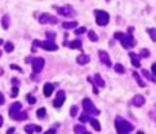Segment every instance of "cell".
Here are the masks:
<instances>
[{
	"label": "cell",
	"instance_id": "1",
	"mask_svg": "<svg viewBox=\"0 0 156 134\" xmlns=\"http://www.w3.org/2000/svg\"><path fill=\"white\" fill-rule=\"evenodd\" d=\"M114 125L118 134H130L135 129V126L120 116H117L114 119Z\"/></svg>",
	"mask_w": 156,
	"mask_h": 134
},
{
	"label": "cell",
	"instance_id": "2",
	"mask_svg": "<svg viewBox=\"0 0 156 134\" xmlns=\"http://www.w3.org/2000/svg\"><path fill=\"white\" fill-rule=\"evenodd\" d=\"M114 38L120 41L121 45L125 49H129L131 47H134L136 45V40H135V38L133 36L132 31H129L128 34L117 31V33H114Z\"/></svg>",
	"mask_w": 156,
	"mask_h": 134
},
{
	"label": "cell",
	"instance_id": "3",
	"mask_svg": "<svg viewBox=\"0 0 156 134\" xmlns=\"http://www.w3.org/2000/svg\"><path fill=\"white\" fill-rule=\"evenodd\" d=\"M82 106L84 112L88 113L91 116H99L100 114V111L94 105V103L90 98H84L82 101Z\"/></svg>",
	"mask_w": 156,
	"mask_h": 134
},
{
	"label": "cell",
	"instance_id": "4",
	"mask_svg": "<svg viewBox=\"0 0 156 134\" xmlns=\"http://www.w3.org/2000/svg\"><path fill=\"white\" fill-rule=\"evenodd\" d=\"M33 47H40V48H42L43 50H46V51H56V50L59 49L58 45L50 40H34L33 41Z\"/></svg>",
	"mask_w": 156,
	"mask_h": 134
},
{
	"label": "cell",
	"instance_id": "5",
	"mask_svg": "<svg viewBox=\"0 0 156 134\" xmlns=\"http://www.w3.org/2000/svg\"><path fill=\"white\" fill-rule=\"evenodd\" d=\"M109 22V15L107 12L100 10V11H96V23L99 25L104 27Z\"/></svg>",
	"mask_w": 156,
	"mask_h": 134
},
{
	"label": "cell",
	"instance_id": "6",
	"mask_svg": "<svg viewBox=\"0 0 156 134\" xmlns=\"http://www.w3.org/2000/svg\"><path fill=\"white\" fill-rule=\"evenodd\" d=\"M32 63V71L34 73H39L42 72V69L45 66V60L41 57L34 58Z\"/></svg>",
	"mask_w": 156,
	"mask_h": 134
},
{
	"label": "cell",
	"instance_id": "7",
	"mask_svg": "<svg viewBox=\"0 0 156 134\" xmlns=\"http://www.w3.org/2000/svg\"><path fill=\"white\" fill-rule=\"evenodd\" d=\"M38 21L39 23L42 24H55L58 22V19H57L55 16H53L51 14H48V13H43L41 14L39 18H38Z\"/></svg>",
	"mask_w": 156,
	"mask_h": 134
},
{
	"label": "cell",
	"instance_id": "8",
	"mask_svg": "<svg viewBox=\"0 0 156 134\" xmlns=\"http://www.w3.org/2000/svg\"><path fill=\"white\" fill-rule=\"evenodd\" d=\"M23 106L21 104L20 102H15L13 103L10 109H9V117L12 118V119H16V118L18 117V114L21 113V110H22Z\"/></svg>",
	"mask_w": 156,
	"mask_h": 134
},
{
	"label": "cell",
	"instance_id": "9",
	"mask_svg": "<svg viewBox=\"0 0 156 134\" xmlns=\"http://www.w3.org/2000/svg\"><path fill=\"white\" fill-rule=\"evenodd\" d=\"M66 99V95H65V91L64 90H59L56 94V99L54 100V107L55 108H60L64 105V101Z\"/></svg>",
	"mask_w": 156,
	"mask_h": 134
},
{
	"label": "cell",
	"instance_id": "10",
	"mask_svg": "<svg viewBox=\"0 0 156 134\" xmlns=\"http://www.w3.org/2000/svg\"><path fill=\"white\" fill-rule=\"evenodd\" d=\"M58 13L64 17H74L75 16V11L73 10L70 6H63L58 8Z\"/></svg>",
	"mask_w": 156,
	"mask_h": 134
},
{
	"label": "cell",
	"instance_id": "11",
	"mask_svg": "<svg viewBox=\"0 0 156 134\" xmlns=\"http://www.w3.org/2000/svg\"><path fill=\"white\" fill-rule=\"evenodd\" d=\"M99 58H100V62L104 64V65L108 67V68H110L111 67V60H110V58H109V55H108V53L106 51H104V50H99Z\"/></svg>",
	"mask_w": 156,
	"mask_h": 134
},
{
	"label": "cell",
	"instance_id": "12",
	"mask_svg": "<svg viewBox=\"0 0 156 134\" xmlns=\"http://www.w3.org/2000/svg\"><path fill=\"white\" fill-rule=\"evenodd\" d=\"M132 104L135 106V107L140 108V107H141V106H144V104H145V98H144L143 95L138 94V95H136L135 97L133 98Z\"/></svg>",
	"mask_w": 156,
	"mask_h": 134
},
{
	"label": "cell",
	"instance_id": "13",
	"mask_svg": "<svg viewBox=\"0 0 156 134\" xmlns=\"http://www.w3.org/2000/svg\"><path fill=\"white\" fill-rule=\"evenodd\" d=\"M129 56L131 58V62H132V65L135 67V68H140V55H137L136 53L134 52H130L129 53Z\"/></svg>",
	"mask_w": 156,
	"mask_h": 134
},
{
	"label": "cell",
	"instance_id": "14",
	"mask_svg": "<svg viewBox=\"0 0 156 134\" xmlns=\"http://www.w3.org/2000/svg\"><path fill=\"white\" fill-rule=\"evenodd\" d=\"M24 130L26 132V133L31 134V133H33L34 131H36V132H41V131H42V127L32 123V124H28V125L24 126Z\"/></svg>",
	"mask_w": 156,
	"mask_h": 134
},
{
	"label": "cell",
	"instance_id": "15",
	"mask_svg": "<svg viewBox=\"0 0 156 134\" xmlns=\"http://www.w3.org/2000/svg\"><path fill=\"white\" fill-rule=\"evenodd\" d=\"M90 60H91V58H90V56L87 55V54H82V55H79L78 57L76 58L77 64L80 66L87 65L88 63H90Z\"/></svg>",
	"mask_w": 156,
	"mask_h": 134
},
{
	"label": "cell",
	"instance_id": "16",
	"mask_svg": "<svg viewBox=\"0 0 156 134\" xmlns=\"http://www.w3.org/2000/svg\"><path fill=\"white\" fill-rule=\"evenodd\" d=\"M54 89H55V87H54L53 84L49 83V82L45 83L44 87H43V93H44L45 97H50V96L53 94Z\"/></svg>",
	"mask_w": 156,
	"mask_h": 134
},
{
	"label": "cell",
	"instance_id": "17",
	"mask_svg": "<svg viewBox=\"0 0 156 134\" xmlns=\"http://www.w3.org/2000/svg\"><path fill=\"white\" fill-rule=\"evenodd\" d=\"M94 80H95V83H96L99 87L104 88V86H105V82H104V80L101 78L100 73H96V74H95V76H94Z\"/></svg>",
	"mask_w": 156,
	"mask_h": 134
},
{
	"label": "cell",
	"instance_id": "18",
	"mask_svg": "<svg viewBox=\"0 0 156 134\" xmlns=\"http://www.w3.org/2000/svg\"><path fill=\"white\" fill-rule=\"evenodd\" d=\"M133 77L135 78V80L137 81V83L139 84V86H140V87H141V88L145 87V82H144V80L140 78V75L138 73H137V72H133Z\"/></svg>",
	"mask_w": 156,
	"mask_h": 134
},
{
	"label": "cell",
	"instance_id": "19",
	"mask_svg": "<svg viewBox=\"0 0 156 134\" xmlns=\"http://www.w3.org/2000/svg\"><path fill=\"white\" fill-rule=\"evenodd\" d=\"M68 46H69V48L71 49H79V50H81V47H82V41L79 40V39H76V40H73L71 41L69 44H68Z\"/></svg>",
	"mask_w": 156,
	"mask_h": 134
},
{
	"label": "cell",
	"instance_id": "20",
	"mask_svg": "<svg viewBox=\"0 0 156 134\" xmlns=\"http://www.w3.org/2000/svg\"><path fill=\"white\" fill-rule=\"evenodd\" d=\"M90 122H91V125H92V127L94 128V130H96V131H98V132L101 130L100 123L97 118H92V119L90 120Z\"/></svg>",
	"mask_w": 156,
	"mask_h": 134
},
{
	"label": "cell",
	"instance_id": "21",
	"mask_svg": "<svg viewBox=\"0 0 156 134\" xmlns=\"http://www.w3.org/2000/svg\"><path fill=\"white\" fill-rule=\"evenodd\" d=\"M1 25H2V28L4 29H8L9 25H10V18H9V16L5 15V16L2 17V19H1Z\"/></svg>",
	"mask_w": 156,
	"mask_h": 134
},
{
	"label": "cell",
	"instance_id": "22",
	"mask_svg": "<svg viewBox=\"0 0 156 134\" xmlns=\"http://www.w3.org/2000/svg\"><path fill=\"white\" fill-rule=\"evenodd\" d=\"M90 116H91V114H89L88 113L83 112V113L80 114V117H79V122H81L82 123H86V122H90V120L92 119Z\"/></svg>",
	"mask_w": 156,
	"mask_h": 134
},
{
	"label": "cell",
	"instance_id": "23",
	"mask_svg": "<svg viewBox=\"0 0 156 134\" xmlns=\"http://www.w3.org/2000/svg\"><path fill=\"white\" fill-rule=\"evenodd\" d=\"M141 72H143V74L147 78L148 80H150V81L156 83V76L154 75V74H151L150 73H148V71H146L145 69H144Z\"/></svg>",
	"mask_w": 156,
	"mask_h": 134
},
{
	"label": "cell",
	"instance_id": "24",
	"mask_svg": "<svg viewBox=\"0 0 156 134\" xmlns=\"http://www.w3.org/2000/svg\"><path fill=\"white\" fill-rule=\"evenodd\" d=\"M77 22H64L63 23V28L65 29H72L77 27Z\"/></svg>",
	"mask_w": 156,
	"mask_h": 134
},
{
	"label": "cell",
	"instance_id": "25",
	"mask_svg": "<svg viewBox=\"0 0 156 134\" xmlns=\"http://www.w3.org/2000/svg\"><path fill=\"white\" fill-rule=\"evenodd\" d=\"M73 131H74V133L76 134H82V133H84L85 131H87V130H86V127H85L84 125L76 124V125H74V127H73Z\"/></svg>",
	"mask_w": 156,
	"mask_h": 134
},
{
	"label": "cell",
	"instance_id": "26",
	"mask_svg": "<svg viewBox=\"0 0 156 134\" xmlns=\"http://www.w3.org/2000/svg\"><path fill=\"white\" fill-rule=\"evenodd\" d=\"M114 71H115L117 73H120V74L125 73V68L120 63H117V64L114 66Z\"/></svg>",
	"mask_w": 156,
	"mask_h": 134
},
{
	"label": "cell",
	"instance_id": "27",
	"mask_svg": "<svg viewBox=\"0 0 156 134\" xmlns=\"http://www.w3.org/2000/svg\"><path fill=\"white\" fill-rule=\"evenodd\" d=\"M36 116H37L38 118H44L46 117V109H45L44 107L38 109V110L36 111Z\"/></svg>",
	"mask_w": 156,
	"mask_h": 134
},
{
	"label": "cell",
	"instance_id": "28",
	"mask_svg": "<svg viewBox=\"0 0 156 134\" xmlns=\"http://www.w3.org/2000/svg\"><path fill=\"white\" fill-rule=\"evenodd\" d=\"M88 38L90 39V41L92 42H96L99 39V36L97 35V33L94 31V30H90L88 33Z\"/></svg>",
	"mask_w": 156,
	"mask_h": 134
},
{
	"label": "cell",
	"instance_id": "29",
	"mask_svg": "<svg viewBox=\"0 0 156 134\" xmlns=\"http://www.w3.org/2000/svg\"><path fill=\"white\" fill-rule=\"evenodd\" d=\"M147 33L149 34L150 38L152 39L153 42L156 41V29L155 28H152V29H147Z\"/></svg>",
	"mask_w": 156,
	"mask_h": 134
},
{
	"label": "cell",
	"instance_id": "30",
	"mask_svg": "<svg viewBox=\"0 0 156 134\" xmlns=\"http://www.w3.org/2000/svg\"><path fill=\"white\" fill-rule=\"evenodd\" d=\"M14 44H13L12 42H6V44L4 45V50L6 51L7 53H11L14 51Z\"/></svg>",
	"mask_w": 156,
	"mask_h": 134
},
{
	"label": "cell",
	"instance_id": "31",
	"mask_svg": "<svg viewBox=\"0 0 156 134\" xmlns=\"http://www.w3.org/2000/svg\"><path fill=\"white\" fill-rule=\"evenodd\" d=\"M25 119H28V114H26V112H21L20 114H18V117L16 118L15 120L22 122V120H25Z\"/></svg>",
	"mask_w": 156,
	"mask_h": 134
},
{
	"label": "cell",
	"instance_id": "32",
	"mask_svg": "<svg viewBox=\"0 0 156 134\" xmlns=\"http://www.w3.org/2000/svg\"><path fill=\"white\" fill-rule=\"evenodd\" d=\"M140 55L141 58H148L149 56H150V52H149V50L148 49H141L140 51Z\"/></svg>",
	"mask_w": 156,
	"mask_h": 134
},
{
	"label": "cell",
	"instance_id": "33",
	"mask_svg": "<svg viewBox=\"0 0 156 134\" xmlns=\"http://www.w3.org/2000/svg\"><path fill=\"white\" fill-rule=\"evenodd\" d=\"M45 35H46L47 40L53 41L54 39H55V37H56V33H53V31H47V33H45Z\"/></svg>",
	"mask_w": 156,
	"mask_h": 134
},
{
	"label": "cell",
	"instance_id": "34",
	"mask_svg": "<svg viewBox=\"0 0 156 134\" xmlns=\"http://www.w3.org/2000/svg\"><path fill=\"white\" fill-rule=\"evenodd\" d=\"M78 107L77 106H72L71 108H70V116H71L72 118H75L76 114H77V113H78Z\"/></svg>",
	"mask_w": 156,
	"mask_h": 134
},
{
	"label": "cell",
	"instance_id": "35",
	"mask_svg": "<svg viewBox=\"0 0 156 134\" xmlns=\"http://www.w3.org/2000/svg\"><path fill=\"white\" fill-rule=\"evenodd\" d=\"M19 95V86H13L12 87V95L11 97L15 98Z\"/></svg>",
	"mask_w": 156,
	"mask_h": 134
},
{
	"label": "cell",
	"instance_id": "36",
	"mask_svg": "<svg viewBox=\"0 0 156 134\" xmlns=\"http://www.w3.org/2000/svg\"><path fill=\"white\" fill-rule=\"evenodd\" d=\"M26 99H28V102L30 104V105H34V104L36 103V98L34 97V96L28 95V97H26Z\"/></svg>",
	"mask_w": 156,
	"mask_h": 134
},
{
	"label": "cell",
	"instance_id": "37",
	"mask_svg": "<svg viewBox=\"0 0 156 134\" xmlns=\"http://www.w3.org/2000/svg\"><path fill=\"white\" fill-rule=\"evenodd\" d=\"M86 30H87V29H86L85 27H81V28H79V29H76L75 31H74V33H75L76 35H77V34H83V33H84Z\"/></svg>",
	"mask_w": 156,
	"mask_h": 134
},
{
	"label": "cell",
	"instance_id": "38",
	"mask_svg": "<svg viewBox=\"0 0 156 134\" xmlns=\"http://www.w3.org/2000/svg\"><path fill=\"white\" fill-rule=\"evenodd\" d=\"M11 82H12L13 86H20V84H21L20 80H19L18 78H15V77H13L12 80H11Z\"/></svg>",
	"mask_w": 156,
	"mask_h": 134
},
{
	"label": "cell",
	"instance_id": "39",
	"mask_svg": "<svg viewBox=\"0 0 156 134\" xmlns=\"http://www.w3.org/2000/svg\"><path fill=\"white\" fill-rule=\"evenodd\" d=\"M56 133H57V130L55 129V128H50V129H48L43 134H56Z\"/></svg>",
	"mask_w": 156,
	"mask_h": 134
},
{
	"label": "cell",
	"instance_id": "40",
	"mask_svg": "<svg viewBox=\"0 0 156 134\" xmlns=\"http://www.w3.org/2000/svg\"><path fill=\"white\" fill-rule=\"evenodd\" d=\"M10 68L13 69H18L20 73H23V69H22V68H20L19 66H17V65H11L10 66Z\"/></svg>",
	"mask_w": 156,
	"mask_h": 134
},
{
	"label": "cell",
	"instance_id": "41",
	"mask_svg": "<svg viewBox=\"0 0 156 134\" xmlns=\"http://www.w3.org/2000/svg\"><path fill=\"white\" fill-rule=\"evenodd\" d=\"M16 131V128L15 127H10L8 130H7V132H6V134H13L14 132Z\"/></svg>",
	"mask_w": 156,
	"mask_h": 134
},
{
	"label": "cell",
	"instance_id": "42",
	"mask_svg": "<svg viewBox=\"0 0 156 134\" xmlns=\"http://www.w3.org/2000/svg\"><path fill=\"white\" fill-rule=\"evenodd\" d=\"M151 71H152V73L156 76V63H154V64L151 66Z\"/></svg>",
	"mask_w": 156,
	"mask_h": 134
},
{
	"label": "cell",
	"instance_id": "43",
	"mask_svg": "<svg viewBox=\"0 0 156 134\" xmlns=\"http://www.w3.org/2000/svg\"><path fill=\"white\" fill-rule=\"evenodd\" d=\"M0 96H1V105H3L5 103V98H4V94L0 93Z\"/></svg>",
	"mask_w": 156,
	"mask_h": 134
},
{
	"label": "cell",
	"instance_id": "44",
	"mask_svg": "<svg viewBox=\"0 0 156 134\" xmlns=\"http://www.w3.org/2000/svg\"><path fill=\"white\" fill-rule=\"evenodd\" d=\"M0 118H1V125H0V126H3V122H4V120H3V117L1 116V117H0Z\"/></svg>",
	"mask_w": 156,
	"mask_h": 134
},
{
	"label": "cell",
	"instance_id": "45",
	"mask_svg": "<svg viewBox=\"0 0 156 134\" xmlns=\"http://www.w3.org/2000/svg\"><path fill=\"white\" fill-rule=\"evenodd\" d=\"M82 134H92L91 132H89V131H85L84 133H82Z\"/></svg>",
	"mask_w": 156,
	"mask_h": 134
},
{
	"label": "cell",
	"instance_id": "46",
	"mask_svg": "<svg viewBox=\"0 0 156 134\" xmlns=\"http://www.w3.org/2000/svg\"><path fill=\"white\" fill-rule=\"evenodd\" d=\"M137 134H144V132H143V131H138V133Z\"/></svg>",
	"mask_w": 156,
	"mask_h": 134
},
{
	"label": "cell",
	"instance_id": "47",
	"mask_svg": "<svg viewBox=\"0 0 156 134\" xmlns=\"http://www.w3.org/2000/svg\"><path fill=\"white\" fill-rule=\"evenodd\" d=\"M31 134H32V133H31Z\"/></svg>",
	"mask_w": 156,
	"mask_h": 134
}]
</instances>
